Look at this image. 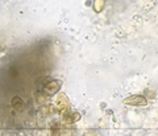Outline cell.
Masks as SVG:
<instances>
[{"label": "cell", "mask_w": 158, "mask_h": 136, "mask_svg": "<svg viewBox=\"0 0 158 136\" xmlns=\"http://www.w3.org/2000/svg\"><path fill=\"white\" fill-rule=\"evenodd\" d=\"M12 107L16 110V111H23V110L25 108V103H24V100L20 97H15L12 99Z\"/></svg>", "instance_id": "5"}, {"label": "cell", "mask_w": 158, "mask_h": 136, "mask_svg": "<svg viewBox=\"0 0 158 136\" xmlns=\"http://www.w3.org/2000/svg\"><path fill=\"white\" fill-rule=\"evenodd\" d=\"M62 129L59 127H52V136H61Z\"/></svg>", "instance_id": "7"}, {"label": "cell", "mask_w": 158, "mask_h": 136, "mask_svg": "<svg viewBox=\"0 0 158 136\" xmlns=\"http://www.w3.org/2000/svg\"><path fill=\"white\" fill-rule=\"evenodd\" d=\"M78 120H81V114L78 111H66L65 114H62V122L65 124H74Z\"/></svg>", "instance_id": "4"}, {"label": "cell", "mask_w": 158, "mask_h": 136, "mask_svg": "<svg viewBox=\"0 0 158 136\" xmlns=\"http://www.w3.org/2000/svg\"><path fill=\"white\" fill-rule=\"evenodd\" d=\"M61 86H62L61 81H57V79L49 81L45 86H44V93H45V95H54L61 90Z\"/></svg>", "instance_id": "3"}, {"label": "cell", "mask_w": 158, "mask_h": 136, "mask_svg": "<svg viewBox=\"0 0 158 136\" xmlns=\"http://www.w3.org/2000/svg\"><path fill=\"white\" fill-rule=\"evenodd\" d=\"M123 103L127 106H133V107H145L148 106V99L142 95H131L123 100Z\"/></svg>", "instance_id": "2"}, {"label": "cell", "mask_w": 158, "mask_h": 136, "mask_svg": "<svg viewBox=\"0 0 158 136\" xmlns=\"http://www.w3.org/2000/svg\"><path fill=\"white\" fill-rule=\"evenodd\" d=\"M54 107L57 108L59 115L69 111V110H70V100H69L67 95L66 94H58L57 98H56V104H54Z\"/></svg>", "instance_id": "1"}, {"label": "cell", "mask_w": 158, "mask_h": 136, "mask_svg": "<svg viewBox=\"0 0 158 136\" xmlns=\"http://www.w3.org/2000/svg\"><path fill=\"white\" fill-rule=\"evenodd\" d=\"M104 6H106L104 0H96V2L94 3V11L95 12H102V9H103Z\"/></svg>", "instance_id": "6"}]
</instances>
